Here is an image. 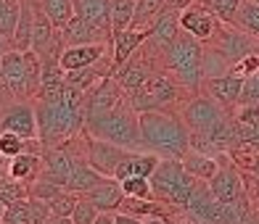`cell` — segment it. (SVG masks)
<instances>
[{"label": "cell", "mask_w": 259, "mask_h": 224, "mask_svg": "<svg viewBox=\"0 0 259 224\" xmlns=\"http://www.w3.org/2000/svg\"><path fill=\"white\" fill-rule=\"evenodd\" d=\"M101 216V211L90 203L88 198H82L79 195V200H77V206H74V211H72V224H96V219Z\"/></svg>", "instance_id": "cell-37"}, {"label": "cell", "mask_w": 259, "mask_h": 224, "mask_svg": "<svg viewBox=\"0 0 259 224\" xmlns=\"http://www.w3.org/2000/svg\"><path fill=\"white\" fill-rule=\"evenodd\" d=\"M178 32H180V11H175V8H167V11H161V14L151 21V27H148V40L154 48L161 53L167 45L178 37Z\"/></svg>", "instance_id": "cell-21"}, {"label": "cell", "mask_w": 259, "mask_h": 224, "mask_svg": "<svg viewBox=\"0 0 259 224\" xmlns=\"http://www.w3.org/2000/svg\"><path fill=\"white\" fill-rule=\"evenodd\" d=\"M6 50H11V40H8V37H3V34H0V55H3Z\"/></svg>", "instance_id": "cell-43"}, {"label": "cell", "mask_w": 259, "mask_h": 224, "mask_svg": "<svg viewBox=\"0 0 259 224\" xmlns=\"http://www.w3.org/2000/svg\"><path fill=\"white\" fill-rule=\"evenodd\" d=\"M233 24L243 29L246 34H251L254 40H259V3H251V0H243L235 11Z\"/></svg>", "instance_id": "cell-29"}, {"label": "cell", "mask_w": 259, "mask_h": 224, "mask_svg": "<svg viewBox=\"0 0 259 224\" xmlns=\"http://www.w3.org/2000/svg\"><path fill=\"white\" fill-rule=\"evenodd\" d=\"M161 156L151 150H130L127 156L119 161V166L114 172V180H127V177H151L154 169L159 166Z\"/></svg>", "instance_id": "cell-20"}, {"label": "cell", "mask_w": 259, "mask_h": 224, "mask_svg": "<svg viewBox=\"0 0 259 224\" xmlns=\"http://www.w3.org/2000/svg\"><path fill=\"white\" fill-rule=\"evenodd\" d=\"M148 182H151V190H154V198L172 208H185L196 187V180L183 166V158L159 161V166L148 177Z\"/></svg>", "instance_id": "cell-5"}, {"label": "cell", "mask_w": 259, "mask_h": 224, "mask_svg": "<svg viewBox=\"0 0 259 224\" xmlns=\"http://www.w3.org/2000/svg\"><path fill=\"white\" fill-rule=\"evenodd\" d=\"M201 3H204V6H206L220 21H225V24H233L235 11H238V6L243 3V0H201Z\"/></svg>", "instance_id": "cell-36"}, {"label": "cell", "mask_w": 259, "mask_h": 224, "mask_svg": "<svg viewBox=\"0 0 259 224\" xmlns=\"http://www.w3.org/2000/svg\"><path fill=\"white\" fill-rule=\"evenodd\" d=\"M238 105H259V72L243 77V87H241Z\"/></svg>", "instance_id": "cell-38"}, {"label": "cell", "mask_w": 259, "mask_h": 224, "mask_svg": "<svg viewBox=\"0 0 259 224\" xmlns=\"http://www.w3.org/2000/svg\"><path fill=\"white\" fill-rule=\"evenodd\" d=\"M106 58V42H88V45H66L61 50V64L64 72H74L82 66H93Z\"/></svg>", "instance_id": "cell-17"}, {"label": "cell", "mask_w": 259, "mask_h": 224, "mask_svg": "<svg viewBox=\"0 0 259 224\" xmlns=\"http://www.w3.org/2000/svg\"><path fill=\"white\" fill-rule=\"evenodd\" d=\"M37 114V140L45 148L64 145L66 140L77 137L85 129V111L77 103H66L64 98L56 100H40L34 105Z\"/></svg>", "instance_id": "cell-2"}, {"label": "cell", "mask_w": 259, "mask_h": 224, "mask_svg": "<svg viewBox=\"0 0 259 224\" xmlns=\"http://www.w3.org/2000/svg\"><path fill=\"white\" fill-rule=\"evenodd\" d=\"M77 200H79L77 193H72V190H61L56 198H51L45 206H48L51 216H72V211H74V206H77Z\"/></svg>", "instance_id": "cell-34"}, {"label": "cell", "mask_w": 259, "mask_h": 224, "mask_svg": "<svg viewBox=\"0 0 259 224\" xmlns=\"http://www.w3.org/2000/svg\"><path fill=\"white\" fill-rule=\"evenodd\" d=\"M96 224H114V214H101L96 219Z\"/></svg>", "instance_id": "cell-42"}, {"label": "cell", "mask_w": 259, "mask_h": 224, "mask_svg": "<svg viewBox=\"0 0 259 224\" xmlns=\"http://www.w3.org/2000/svg\"><path fill=\"white\" fill-rule=\"evenodd\" d=\"M220 24H222V21L211 14L201 0H193V3H188L180 11V29L188 32L191 37L201 40V42H209L211 37H214Z\"/></svg>", "instance_id": "cell-11"}, {"label": "cell", "mask_w": 259, "mask_h": 224, "mask_svg": "<svg viewBox=\"0 0 259 224\" xmlns=\"http://www.w3.org/2000/svg\"><path fill=\"white\" fill-rule=\"evenodd\" d=\"M140 137L143 148L164 158H183L191 150V129L183 122L180 114L164 111H140Z\"/></svg>", "instance_id": "cell-1"}, {"label": "cell", "mask_w": 259, "mask_h": 224, "mask_svg": "<svg viewBox=\"0 0 259 224\" xmlns=\"http://www.w3.org/2000/svg\"><path fill=\"white\" fill-rule=\"evenodd\" d=\"M58 32H61L64 48H66V45H88V42H106V40H109V37H106V34H101L98 29H93L88 21H82L77 14L69 19Z\"/></svg>", "instance_id": "cell-23"}, {"label": "cell", "mask_w": 259, "mask_h": 224, "mask_svg": "<svg viewBox=\"0 0 259 224\" xmlns=\"http://www.w3.org/2000/svg\"><path fill=\"white\" fill-rule=\"evenodd\" d=\"M124 198H138V200H148L154 198V190H151L148 177H127V180L119 182Z\"/></svg>", "instance_id": "cell-33"}, {"label": "cell", "mask_w": 259, "mask_h": 224, "mask_svg": "<svg viewBox=\"0 0 259 224\" xmlns=\"http://www.w3.org/2000/svg\"><path fill=\"white\" fill-rule=\"evenodd\" d=\"M85 135L106 140L127 150H146L143 148V137H140V122H138V111L130 105V98H124L116 108L109 114L96 116V119L85 122Z\"/></svg>", "instance_id": "cell-4"}, {"label": "cell", "mask_w": 259, "mask_h": 224, "mask_svg": "<svg viewBox=\"0 0 259 224\" xmlns=\"http://www.w3.org/2000/svg\"><path fill=\"white\" fill-rule=\"evenodd\" d=\"M82 198H88L90 203L101 211V214H114V211H119L122 200H124V193H122L119 180H114V177H106L101 185L90 187L88 193H82Z\"/></svg>", "instance_id": "cell-19"}, {"label": "cell", "mask_w": 259, "mask_h": 224, "mask_svg": "<svg viewBox=\"0 0 259 224\" xmlns=\"http://www.w3.org/2000/svg\"><path fill=\"white\" fill-rule=\"evenodd\" d=\"M51 224H72V219H69V216H53Z\"/></svg>", "instance_id": "cell-44"}, {"label": "cell", "mask_w": 259, "mask_h": 224, "mask_svg": "<svg viewBox=\"0 0 259 224\" xmlns=\"http://www.w3.org/2000/svg\"><path fill=\"white\" fill-rule=\"evenodd\" d=\"M24 198H29L27 182H19V180H14V177L0 180V200H3V206H11V203L24 200Z\"/></svg>", "instance_id": "cell-35"}, {"label": "cell", "mask_w": 259, "mask_h": 224, "mask_svg": "<svg viewBox=\"0 0 259 224\" xmlns=\"http://www.w3.org/2000/svg\"><path fill=\"white\" fill-rule=\"evenodd\" d=\"M0 129L3 132H16L24 140L37 137V114H34V105L27 100L11 103L3 111V116H0Z\"/></svg>", "instance_id": "cell-14"}, {"label": "cell", "mask_w": 259, "mask_h": 224, "mask_svg": "<svg viewBox=\"0 0 259 224\" xmlns=\"http://www.w3.org/2000/svg\"><path fill=\"white\" fill-rule=\"evenodd\" d=\"M251 3H259V0H251Z\"/></svg>", "instance_id": "cell-47"}, {"label": "cell", "mask_w": 259, "mask_h": 224, "mask_svg": "<svg viewBox=\"0 0 259 224\" xmlns=\"http://www.w3.org/2000/svg\"><path fill=\"white\" fill-rule=\"evenodd\" d=\"M82 135H85V132H82ZM127 153H130L127 148H119L114 143H106V140L85 135V158H88L90 166L96 172H101L103 177H114L119 161L127 156Z\"/></svg>", "instance_id": "cell-12"}, {"label": "cell", "mask_w": 259, "mask_h": 224, "mask_svg": "<svg viewBox=\"0 0 259 224\" xmlns=\"http://www.w3.org/2000/svg\"><path fill=\"white\" fill-rule=\"evenodd\" d=\"M183 90L185 87L164 69V72L151 74L138 90L127 92V98H130V105H133L138 114L140 111H164V108H169V105H175L180 100Z\"/></svg>", "instance_id": "cell-7"}, {"label": "cell", "mask_w": 259, "mask_h": 224, "mask_svg": "<svg viewBox=\"0 0 259 224\" xmlns=\"http://www.w3.org/2000/svg\"><path fill=\"white\" fill-rule=\"evenodd\" d=\"M225 114H228V108H222V105H220L214 98H209L206 92H204V95H198V92H196V95L188 100V103L183 105V111H180L183 122H185L188 129H191V132H196V135L209 132V129L214 127Z\"/></svg>", "instance_id": "cell-10"}, {"label": "cell", "mask_w": 259, "mask_h": 224, "mask_svg": "<svg viewBox=\"0 0 259 224\" xmlns=\"http://www.w3.org/2000/svg\"><path fill=\"white\" fill-rule=\"evenodd\" d=\"M21 150H24V137H19L16 132H3V129H0V153L11 161L14 156H19Z\"/></svg>", "instance_id": "cell-39"}, {"label": "cell", "mask_w": 259, "mask_h": 224, "mask_svg": "<svg viewBox=\"0 0 259 224\" xmlns=\"http://www.w3.org/2000/svg\"><path fill=\"white\" fill-rule=\"evenodd\" d=\"M106 180V177L101 174V172H96L88 163V158L82 156V158H77V163H74V169H72V177H69V182H66V190H72V193H77V195H82V193H88L90 187H96V185H101Z\"/></svg>", "instance_id": "cell-25"}, {"label": "cell", "mask_w": 259, "mask_h": 224, "mask_svg": "<svg viewBox=\"0 0 259 224\" xmlns=\"http://www.w3.org/2000/svg\"><path fill=\"white\" fill-rule=\"evenodd\" d=\"M114 224H143V219L127 214V211H114Z\"/></svg>", "instance_id": "cell-40"}, {"label": "cell", "mask_w": 259, "mask_h": 224, "mask_svg": "<svg viewBox=\"0 0 259 224\" xmlns=\"http://www.w3.org/2000/svg\"><path fill=\"white\" fill-rule=\"evenodd\" d=\"M21 14V0H3L0 3V34L11 40V34L16 29V21Z\"/></svg>", "instance_id": "cell-32"}, {"label": "cell", "mask_w": 259, "mask_h": 224, "mask_svg": "<svg viewBox=\"0 0 259 224\" xmlns=\"http://www.w3.org/2000/svg\"><path fill=\"white\" fill-rule=\"evenodd\" d=\"M140 50V48H138ZM138 50L130 55V61H124L116 72L111 74V77H116V82L122 85V90L124 92H133V90H138L143 82L151 77V74H156L154 69H151V64H148V58H143V55H138Z\"/></svg>", "instance_id": "cell-22"}, {"label": "cell", "mask_w": 259, "mask_h": 224, "mask_svg": "<svg viewBox=\"0 0 259 224\" xmlns=\"http://www.w3.org/2000/svg\"><path fill=\"white\" fill-rule=\"evenodd\" d=\"M256 42L251 34H246L243 29H238L235 24H225L222 21L217 34L211 37L206 45H209V50L214 53L222 64H228V66H235L238 61H243L246 55H251V53H259L256 50Z\"/></svg>", "instance_id": "cell-8"}, {"label": "cell", "mask_w": 259, "mask_h": 224, "mask_svg": "<svg viewBox=\"0 0 259 224\" xmlns=\"http://www.w3.org/2000/svg\"><path fill=\"white\" fill-rule=\"evenodd\" d=\"M220 161V156H217ZM211 195H214L217 200H222V203H235L246 190H243V177L238 172V166H235L233 161H220V166L214 172V177L206 182Z\"/></svg>", "instance_id": "cell-13"}, {"label": "cell", "mask_w": 259, "mask_h": 224, "mask_svg": "<svg viewBox=\"0 0 259 224\" xmlns=\"http://www.w3.org/2000/svg\"><path fill=\"white\" fill-rule=\"evenodd\" d=\"M143 224H169V221H167V216H148V219H143Z\"/></svg>", "instance_id": "cell-41"}, {"label": "cell", "mask_w": 259, "mask_h": 224, "mask_svg": "<svg viewBox=\"0 0 259 224\" xmlns=\"http://www.w3.org/2000/svg\"><path fill=\"white\" fill-rule=\"evenodd\" d=\"M3 211H6V206H3V200H0V219H3Z\"/></svg>", "instance_id": "cell-46"}, {"label": "cell", "mask_w": 259, "mask_h": 224, "mask_svg": "<svg viewBox=\"0 0 259 224\" xmlns=\"http://www.w3.org/2000/svg\"><path fill=\"white\" fill-rule=\"evenodd\" d=\"M183 166H185V172L191 174L193 180L209 182L211 177H214L220 161H217V156H209V153H201V150H193V148H191V150L183 156Z\"/></svg>", "instance_id": "cell-24"}, {"label": "cell", "mask_w": 259, "mask_h": 224, "mask_svg": "<svg viewBox=\"0 0 259 224\" xmlns=\"http://www.w3.org/2000/svg\"><path fill=\"white\" fill-rule=\"evenodd\" d=\"M167 0H138L135 3V14H133V24L130 29H148L161 11H167Z\"/></svg>", "instance_id": "cell-28"}, {"label": "cell", "mask_w": 259, "mask_h": 224, "mask_svg": "<svg viewBox=\"0 0 259 224\" xmlns=\"http://www.w3.org/2000/svg\"><path fill=\"white\" fill-rule=\"evenodd\" d=\"M0 82L16 95H37L40 90V58L34 50L11 48L0 55Z\"/></svg>", "instance_id": "cell-6"}, {"label": "cell", "mask_w": 259, "mask_h": 224, "mask_svg": "<svg viewBox=\"0 0 259 224\" xmlns=\"http://www.w3.org/2000/svg\"><path fill=\"white\" fill-rule=\"evenodd\" d=\"M74 14L111 40V0H72Z\"/></svg>", "instance_id": "cell-16"}, {"label": "cell", "mask_w": 259, "mask_h": 224, "mask_svg": "<svg viewBox=\"0 0 259 224\" xmlns=\"http://www.w3.org/2000/svg\"><path fill=\"white\" fill-rule=\"evenodd\" d=\"M37 6L42 8V14L53 21V27H56V29H61V27L66 24V21L74 16V6H72V0H40Z\"/></svg>", "instance_id": "cell-30"}, {"label": "cell", "mask_w": 259, "mask_h": 224, "mask_svg": "<svg viewBox=\"0 0 259 224\" xmlns=\"http://www.w3.org/2000/svg\"><path fill=\"white\" fill-rule=\"evenodd\" d=\"M6 169H8V158L0 153V174H6Z\"/></svg>", "instance_id": "cell-45"}, {"label": "cell", "mask_w": 259, "mask_h": 224, "mask_svg": "<svg viewBox=\"0 0 259 224\" xmlns=\"http://www.w3.org/2000/svg\"><path fill=\"white\" fill-rule=\"evenodd\" d=\"M40 169H42V156H37V153H19L8 161V177H14L19 182L37 180Z\"/></svg>", "instance_id": "cell-27"}, {"label": "cell", "mask_w": 259, "mask_h": 224, "mask_svg": "<svg viewBox=\"0 0 259 224\" xmlns=\"http://www.w3.org/2000/svg\"><path fill=\"white\" fill-rule=\"evenodd\" d=\"M204 55H206L204 42L180 29L178 37L161 50V61H164V69H167L185 90L198 92L204 85V77H206Z\"/></svg>", "instance_id": "cell-3"}, {"label": "cell", "mask_w": 259, "mask_h": 224, "mask_svg": "<svg viewBox=\"0 0 259 224\" xmlns=\"http://www.w3.org/2000/svg\"><path fill=\"white\" fill-rule=\"evenodd\" d=\"M148 40V29H122V32H111V74L119 69L124 61H130L138 48H143Z\"/></svg>", "instance_id": "cell-18"}, {"label": "cell", "mask_w": 259, "mask_h": 224, "mask_svg": "<svg viewBox=\"0 0 259 224\" xmlns=\"http://www.w3.org/2000/svg\"><path fill=\"white\" fill-rule=\"evenodd\" d=\"M138 0H111V32L130 29Z\"/></svg>", "instance_id": "cell-31"}, {"label": "cell", "mask_w": 259, "mask_h": 224, "mask_svg": "<svg viewBox=\"0 0 259 224\" xmlns=\"http://www.w3.org/2000/svg\"><path fill=\"white\" fill-rule=\"evenodd\" d=\"M241 87H243V77L241 74H214V77H204L201 90L206 92L209 98H214L222 108L233 111L238 105L241 98Z\"/></svg>", "instance_id": "cell-15"}, {"label": "cell", "mask_w": 259, "mask_h": 224, "mask_svg": "<svg viewBox=\"0 0 259 224\" xmlns=\"http://www.w3.org/2000/svg\"><path fill=\"white\" fill-rule=\"evenodd\" d=\"M124 90L122 85L116 82V77H103L85 92V100H82V111H85V122L88 119H96V116L109 114L111 108H116L122 100H124Z\"/></svg>", "instance_id": "cell-9"}, {"label": "cell", "mask_w": 259, "mask_h": 224, "mask_svg": "<svg viewBox=\"0 0 259 224\" xmlns=\"http://www.w3.org/2000/svg\"><path fill=\"white\" fill-rule=\"evenodd\" d=\"M32 27H34V3L21 0V14H19L14 34H11V48L32 50Z\"/></svg>", "instance_id": "cell-26"}]
</instances>
